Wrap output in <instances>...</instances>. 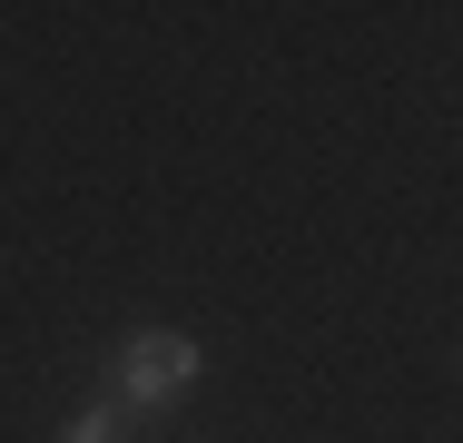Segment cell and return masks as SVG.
I'll return each mask as SVG.
<instances>
[{"instance_id": "obj_1", "label": "cell", "mask_w": 463, "mask_h": 443, "mask_svg": "<svg viewBox=\"0 0 463 443\" xmlns=\"http://www.w3.org/2000/svg\"><path fill=\"white\" fill-rule=\"evenodd\" d=\"M197 374H207L197 335H178V325H138V335H118L109 404H118V414H178L187 394H197Z\"/></svg>"}, {"instance_id": "obj_2", "label": "cell", "mask_w": 463, "mask_h": 443, "mask_svg": "<svg viewBox=\"0 0 463 443\" xmlns=\"http://www.w3.org/2000/svg\"><path fill=\"white\" fill-rule=\"evenodd\" d=\"M60 443H128V414L99 394V404H80V414H70V434H60Z\"/></svg>"}]
</instances>
